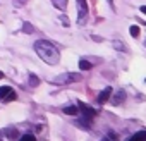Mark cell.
I'll use <instances>...</instances> for the list:
<instances>
[{"mask_svg": "<svg viewBox=\"0 0 146 141\" xmlns=\"http://www.w3.org/2000/svg\"><path fill=\"white\" fill-rule=\"evenodd\" d=\"M35 52H36L38 57H40L43 62H46L48 65H55V64L58 62V59H60L57 47H55L53 43H50L48 40H38V41L35 43Z\"/></svg>", "mask_w": 146, "mask_h": 141, "instance_id": "cell-1", "label": "cell"}, {"mask_svg": "<svg viewBox=\"0 0 146 141\" xmlns=\"http://www.w3.org/2000/svg\"><path fill=\"white\" fill-rule=\"evenodd\" d=\"M81 79H83V76L78 72H65V74L57 76L53 79V84H70V83H78Z\"/></svg>", "mask_w": 146, "mask_h": 141, "instance_id": "cell-2", "label": "cell"}, {"mask_svg": "<svg viewBox=\"0 0 146 141\" xmlns=\"http://www.w3.org/2000/svg\"><path fill=\"white\" fill-rule=\"evenodd\" d=\"M88 16V2L86 0H78V23L84 24Z\"/></svg>", "mask_w": 146, "mask_h": 141, "instance_id": "cell-3", "label": "cell"}, {"mask_svg": "<svg viewBox=\"0 0 146 141\" xmlns=\"http://www.w3.org/2000/svg\"><path fill=\"white\" fill-rule=\"evenodd\" d=\"M0 100L2 102H14L16 100V91L11 86H2L0 88Z\"/></svg>", "mask_w": 146, "mask_h": 141, "instance_id": "cell-4", "label": "cell"}, {"mask_svg": "<svg viewBox=\"0 0 146 141\" xmlns=\"http://www.w3.org/2000/svg\"><path fill=\"white\" fill-rule=\"evenodd\" d=\"M78 103H79V105H78V107H79V110L83 112V117H86V119H90V120H93V119L96 117V114H98V112H96L95 108L88 107V105H86V103H83V102H78Z\"/></svg>", "mask_w": 146, "mask_h": 141, "instance_id": "cell-5", "label": "cell"}, {"mask_svg": "<svg viewBox=\"0 0 146 141\" xmlns=\"http://www.w3.org/2000/svg\"><path fill=\"white\" fill-rule=\"evenodd\" d=\"M112 95H113V90L108 86V88H105V90L98 95V100H96V102H98L100 105H102V103H107V102L110 100V96H112Z\"/></svg>", "mask_w": 146, "mask_h": 141, "instance_id": "cell-6", "label": "cell"}, {"mask_svg": "<svg viewBox=\"0 0 146 141\" xmlns=\"http://www.w3.org/2000/svg\"><path fill=\"white\" fill-rule=\"evenodd\" d=\"M110 98H112V105H120V103L125 100V91L120 90V91L115 93V96H110Z\"/></svg>", "mask_w": 146, "mask_h": 141, "instance_id": "cell-7", "label": "cell"}, {"mask_svg": "<svg viewBox=\"0 0 146 141\" xmlns=\"http://www.w3.org/2000/svg\"><path fill=\"white\" fill-rule=\"evenodd\" d=\"M127 141H146V129H143V131H139V132L132 134Z\"/></svg>", "mask_w": 146, "mask_h": 141, "instance_id": "cell-8", "label": "cell"}, {"mask_svg": "<svg viewBox=\"0 0 146 141\" xmlns=\"http://www.w3.org/2000/svg\"><path fill=\"white\" fill-rule=\"evenodd\" d=\"M79 107L78 105H70V107H64V114L65 115H78Z\"/></svg>", "mask_w": 146, "mask_h": 141, "instance_id": "cell-9", "label": "cell"}, {"mask_svg": "<svg viewBox=\"0 0 146 141\" xmlns=\"http://www.w3.org/2000/svg\"><path fill=\"white\" fill-rule=\"evenodd\" d=\"M112 47H113L117 52H125V50H127V45L122 43L120 40H113V41H112Z\"/></svg>", "mask_w": 146, "mask_h": 141, "instance_id": "cell-10", "label": "cell"}, {"mask_svg": "<svg viewBox=\"0 0 146 141\" xmlns=\"http://www.w3.org/2000/svg\"><path fill=\"white\" fill-rule=\"evenodd\" d=\"M53 5L58 9V11H65V7H67V0H53Z\"/></svg>", "mask_w": 146, "mask_h": 141, "instance_id": "cell-11", "label": "cell"}, {"mask_svg": "<svg viewBox=\"0 0 146 141\" xmlns=\"http://www.w3.org/2000/svg\"><path fill=\"white\" fill-rule=\"evenodd\" d=\"M102 141H119V134H117V132L108 131V132H107V136H105Z\"/></svg>", "mask_w": 146, "mask_h": 141, "instance_id": "cell-12", "label": "cell"}, {"mask_svg": "<svg viewBox=\"0 0 146 141\" xmlns=\"http://www.w3.org/2000/svg\"><path fill=\"white\" fill-rule=\"evenodd\" d=\"M129 33H131V36H132V38H137V36L141 35V29H139V26L132 24V26L129 28Z\"/></svg>", "mask_w": 146, "mask_h": 141, "instance_id": "cell-13", "label": "cell"}, {"mask_svg": "<svg viewBox=\"0 0 146 141\" xmlns=\"http://www.w3.org/2000/svg\"><path fill=\"white\" fill-rule=\"evenodd\" d=\"M91 67H93V64H91V62H88V60H84V59H83V60H79V69H81V70H90Z\"/></svg>", "mask_w": 146, "mask_h": 141, "instance_id": "cell-14", "label": "cell"}, {"mask_svg": "<svg viewBox=\"0 0 146 141\" xmlns=\"http://www.w3.org/2000/svg\"><path fill=\"white\" fill-rule=\"evenodd\" d=\"M29 84H31V86H38V84H40V79H38L35 74H29Z\"/></svg>", "mask_w": 146, "mask_h": 141, "instance_id": "cell-15", "label": "cell"}, {"mask_svg": "<svg viewBox=\"0 0 146 141\" xmlns=\"http://www.w3.org/2000/svg\"><path fill=\"white\" fill-rule=\"evenodd\" d=\"M23 31H24V33H33V26H31L29 23H24V24H23Z\"/></svg>", "mask_w": 146, "mask_h": 141, "instance_id": "cell-16", "label": "cell"}, {"mask_svg": "<svg viewBox=\"0 0 146 141\" xmlns=\"http://www.w3.org/2000/svg\"><path fill=\"white\" fill-rule=\"evenodd\" d=\"M19 141H36V138H35L33 134H24V136H23Z\"/></svg>", "mask_w": 146, "mask_h": 141, "instance_id": "cell-17", "label": "cell"}, {"mask_svg": "<svg viewBox=\"0 0 146 141\" xmlns=\"http://www.w3.org/2000/svg\"><path fill=\"white\" fill-rule=\"evenodd\" d=\"M141 12H143V14H146V5H143V7H141Z\"/></svg>", "mask_w": 146, "mask_h": 141, "instance_id": "cell-18", "label": "cell"}, {"mask_svg": "<svg viewBox=\"0 0 146 141\" xmlns=\"http://www.w3.org/2000/svg\"><path fill=\"white\" fill-rule=\"evenodd\" d=\"M2 78H4V72H0V79H2Z\"/></svg>", "mask_w": 146, "mask_h": 141, "instance_id": "cell-19", "label": "cell"}, {"mask_svg": "<svg viewBox=\"0 0 146 141\" xmlns=\"http://www.w3.org/2000/svg\"><path fill=\"white\" fill-rule=\"evenodd\" d=\"M144 83H146V79H144Z\"/></svg>", "mask_w": 146, "mask_h": 141, "instance_id": "cell-20", "label": "cell"}, {"mask_svg": "<svg viewBox=\"0 0 146 141\" xmlns=\"http://www.w3.org/2000/svg\"><path fill=\"white\" fill-rule=\"evenodd\" d=\"M0 141H2V139H0Z\"/></svg>", "mask_w": 146, "mask_h": 141, "instance_id": "cell-21", "label": "cell"}]
</instances>
